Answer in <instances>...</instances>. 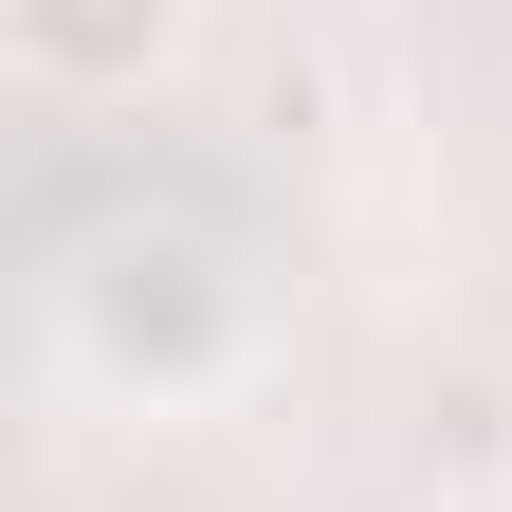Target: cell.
Here are the masks:
<instances>
[{
    "label": "cell",
    "mask_w": 512,
    "mask_h": 512,
    "mask_svg": "<svg viewBox=\"0 0 512 512\" xmlns=\"http://www.w3.org/2000/svg\"><path fill=\"white\" fill-rule=\"evenodd\" d=\"M165 19H183V0H0V37H19L37 92H128L165 55Z\"/></svg>",
    "instance_id": "1"
},
{
    "label": "cell",
    "mask_w": 512,
    "mask_h": 512,
    "mask_svg": "<svg viewBox=\"0 0 512 512\" xmlns=\"http://www.w3.org/2000/svg\"><path fill=\"white\" fill-rule=\"evenodd\" d=\"M476 512H512V494H476Z\"/></svg>",
    "instance_id": "2"
}]
</instances>
